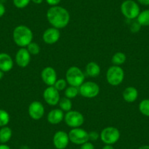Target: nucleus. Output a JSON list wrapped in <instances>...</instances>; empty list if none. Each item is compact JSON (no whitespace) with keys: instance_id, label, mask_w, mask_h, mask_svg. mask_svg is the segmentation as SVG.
<instances>
[{"instance_id":"dca6fc26","label":"nucleus","mask_w":149,"mask_h":149,"mask_svg":"<svg viewBox=\"0 0 149 149\" xmlns=\"http://www.w3.org/2000/svg\"><path fill=\"white\" fill-rule=\"evenodd\" d=\"M14 65L12 57L6 53H0V70L8 72L13 69Z\"/></svg>"},{"instance_id":"b1692460","label":"nucleus","mask_w":149,"mask_h":149,"mask_svg":"<svg viewBox=\"0 0 149 149\" xmlns=\"http://www.w3.org/2000/svg\"><path fill=\"white\" fill-rule=\"evenodd\" d=\"M78 94H79V88L75 86H67L65 88V91H64L65 97L70 99V100L75 98L78 95Z\"/></svg>"},{"instance_id":"1a4fd4ad","label":"nucleus","mask_w":149,"mask_h":149,"mask_svg":"<svg viewBox=\"0 0 149 149\" xmlns=\"http://www.w3.org/2000/svg\"><path fill=\"white\" fill-rule=\"evenodd\" d=\"M68 135L70 141L73 144L81 146L88 141V132L81 127L71 129Z\"/></svg>"},{"instance_id":"a211bd4d","label":"nucleus","mask_w":149,"mask_h":149,"mask_svg":"<svg viewBox=\"0 0 149 149\" xmlns=\"http://www.w3.org/2000/svg\"><path fill=\"white\" fill-rule=\"evenodd\" d=\"M139 93L134 86H128L123 91L122 96L124 101L127 102H134L138 98Z\"/></svg>"},{"instance_id":"5701e85b","label":"nucleus","mask_w":149,"mask_h":149,"mask_svg":"<svg viewBox=\"0 0 149 149\" xmlns=\"http://www.w3.org/2000/svg\"><path fill=\"white\" fill-rule=\"evenodd\" d=\"M58 105H59V109H61L63 112H69L72 108V103L70 99L64 97L60 99L58 102Z\"/></svg>"},{"instance_id":"393cba45","label":"nucleus","mask_w":149,"mask_h":149,"mask_svg":"<svg viewBox=\"0 0 149 149\" xmlns=\"http://www.w3.org/2000/svg\"><path fill=\"white\" fill-rule=\"evenodd\" d=\"M139 110L140 113L146 117H149V99L143 100L139 104Z\"/></svg>"},{"instance_id":"bb28decb","label":"nucleus","mask_w":149,"mask_h":149,"mask_svg":"<svg viewBox=\"0 0 149 149\" xmlns=\"http://www.w3.org/2000/svg\"><path fill=\"white\" fill-rule=\"evenodd\" d=\"M31 55H37L40 52V47L37 42H31L26 48Z\"/></svg>"},{"instance_id":"39448f33","label":"nucleus","mask_w":149,"mask_h":149,"mask_svg":"<svg viewBox=\"0 0 149 149\" xmlns=\"http://www.w3.org/2000/svg\"><path fill=\"white\" fill-rule=\"evenodd\" d=\"M124 79V71L119 66L113 65L109 67L106 72V80L110 85L117 86Z\"/></svg>"},{"instance_id":"a19ab883","label":"nucleus","mask_w":149,"mask_h":149,"mask_svg":"<svg viewBox=\"0 0 149 149\" xmlns=\"http://www.w3.org/2000/svg\"><path fill=\"white\" fill-rule=\"evenodd\" d=\"M4 77V72L2 71V70H0V81Z\"/></svg>"},{"instance_id":"4c0bfd02","label":"nucleus","mask_w":149,"mask_h":149,"mask_svg":"<svg viewBox=\"0 0 149 149\" xmlns=\"http://www.w3.org/2000/svg\"><path fill=\"white\" fill-rule=\"evenodd\" d=\"M0 149H11L7 144H0Z\"/></svg>"},{"instance_id":"c9c22d12","label":"nucleus","mask_w":149,"mask_h":149,"mask_svg":"<svg viewBox=\"0 0 149 149\" xmlns=\"http://www.w3.org/2000/svg\"><path fill=\"white\" fill-rule=\"evenodd\" d=\"M31 2H32L35 5H40L44 2V0H31Z\"/></svg>"},{"instance_id":"4be33fe9","label":"nucleus","mask_w":149,"mask_h":149,"mask_svg":"<svg viewBox=\"0 0 149 149\" xmlns=\"http://www.w3.org/2000/svg\"><path fill=\"white\" fill-rule=\"evenodd\" d=\"M137 21L141 26H149V9L140 11L137 18Z\"/></svg>"},{"instance_id":"2eb2a0df","label":"nucleus","mask_w":149,"mask_h":149,"mask_svg":"<svg viewBox=\"0 0 149 149\" xmlns=\"http://www.w3.org/2000/svg\"><path fill=\"white\" fill-rule=\"evenodd\" d=\"M15 63L20 67H26L31 61V54L26 48H21L15 54Z\"/></svg>"},{"instance_id":"4468645a","label":"nucleus","mask_w":149,"mask_h":149,"mask_svg":"<svg viewBox=\"0 0 149 149\" xmlns=\"http://www.w3.org/2000/svg\"><path fill=\"white\" fill-rule=\"evenodd\" d=\"M60 39L59 29L54 27H51L45 30L42 34V40L48 45L55 44Z\"/></svg>"},{"instance_id":"f3484780","label":"nucleus","mask_w":149,"mask_h":149,"mask_svg":"<svg viewBox=\"0 0 149 149\" xmlns=\"http://www.w3.org/2000/svg\"><path fill=\"white\" fill-rule=\"evenodd\" d=\"M64 113L61 109H53L47 115V120L51 124H58L64 120Z\"/></svg>"},{"instance_id":"79ce46f5","label":"nucleus","mask_w":149,"mask_h":149,"mask_svg":"<svg viewBox=\"0 0 149 149\" xmlns=\"http://www.w3.org/2000/svg\"><path fill=\"white\" fill-rule=\"evenodd\" d=\"M0 144H1V143H0Z\"/></svg>"},{"instance_id":"f03ea898","label":"nucleus","mask_w":149,"mask_h":149,"mask_svg":"<svg viewBox=\"0 0 149 149\" xmlns=\"http://www.w3.org/2000/svg\"><path fill=\"white\" fill-rule=\"evenodd\" d=\"M33 32L31 29L25 25H19L15 27L13 32V39L15 45L20 48H26L32 42Z\"/></svg>"},{"instance_id":"c756f323","label":"nucleus","mask_w":149,"mask_h":149,"mask_svg":"<svg viewBox=\"0 0 149 149\" xmlns=\"http://www.w3.org/2000/svg\"><path fill=\"white\" fill-rule=\"evenodd\" d=\"M134 21V20H132V22H131L130 24V31H131L132 33H137L140 30L141 26H140V24L137 22V20L134 21Z\"/></svg>"},{"instance_id":"9d476101","label":"nucleus","mask_w":149,"mask_h":149,"mask_svg":"<svg viewBox=\"0 0 149 149\" xmlns=\"http://www.w3.org/2000/svg\"><path fill=\"white\" fill-rule=\"evenodd\" d=\"M43 99L45 102L50 106H56L58 104L60 99L59 91L53 86H48L43 91Z\"/></svg>"},{"instance_id":"72a5a7b5","label":"nucleus","mask_w":149,"mask_h":149,"mask_svg":"<svg viewBox=\"0 0 149 149\" xmlns=\"http://www.w3.org/2000/svg\"><path fill=\"white\" fill-rule=\"evenodd\" d=\"M5 12H6V8H5V5H3V3L0 2V18H2L5 15Z\"/></svg>"},{"instance_id":"9b49d317","label":"nucleus","mask_w":149,"mask_h":149,"mask_svg":"<svg viewBox=\"0 0 149 149\" xmlns=\"http://www.w3.org/2000/svg\"><path fill=\"white\" fill-rule=\"evenodd\" d=\"M28 113L33 120H40L45 115V107L40 102L33 101L29 105Z\"/></svg>"},{"instance_id":"423d86ee","label":"nucleus","mask_w":149,"mask_h":149,"mask_svg":"<svg viewBox=\"0 0 149 149\" xmlns=\"http://www.w3.org/2000/svg\"><path fill=\"white\" fill-rule=\"evenodd\" d=\"M121 133L115 127H107L100 134V138L104 145H113L119 140Z\"/></svg>"},{"instance_id":"473e14b6","label":"nucleus","mask_w":149,"mask_h":149,"mask_svg":"<svg viewBox=\"0 0 149 149\" xmlns=\"http://www.w3.org/2000/svg\"><path fill=\"white\" fill-rule=\"evenodd\" d=\"M46 3L48 5H50L51 7L53 6H56L60 4V2H61V0H45Z\"/></svg>"},{"instance_id":"7c9ffc66","label":"nucleus","mask_w":149,"mask_h":149,"mask_svg":"<svg viewBox=\"0 0 149 149\" xmlns=\"http://www.w3.org/2000/svg\"><path fill=\"white\" fill-rule=\"evenodd\" d=\"M88 141L94 142L97 141L100 138V134L96 131H91L88 132Z\"/></svg>"},{"instance_id":"cd10ccee","label":"nucleus","mask_w":149,"mask_h":149,"mask_svg":"<svg viewBox=\"0 0 149 149\" xmlns=\"http://www.w3.org/2000/svg\"><path fill=\"white\" fill-rule=\"evenodd\" d=\"M67 84H67L66 79L60 78V79H57V81H56L54 86L55 87L58 91H63V90H65V88L67 87Z\"/></svg>"},{"instance_id":"0eeeda50","label":"nucleus","mask_w":149,"mask_h":149,"mask_svg":"<svg viewBox=\"0 0 149 149\" xmlns=\"http://www.w3.org/2000/svg\"><path fill=\"white\" fill-rule=\"evenodd\" d=\"M78 88L79 94L85 98H94L100 94V86L97 83L93 81H85Z\"/></svg>"},{"instance_id":"2f4dec72","label":"nucleus","mask_w":149,"mask_h":149,"mask_svg":"<svg viewBox=\"0 0 149 149\" xmlns=\"http://www.w3.org/2000/svg\"><path fill=\"white\" fill-rule=\"evenodd\" d=\"M79 149H95V147L91 142L88 141L84 144L81 145V147Z\"/></svg>"},{"instance_id":"aec40b11","label":"nucleus","mask_w":149,"mask_h":149,"mask_svg":"<svg viewBox=\"0 0 149 149\" xmlns=\"http://www.w3.org/2000/svg\"><path fill=\"white\" fill-rule=\"evenodd\" d=\"M13 135V131L8 126L0 128V143L6 144L10 140Z\"/></svg>"},{"instance_id":"ddd939ff","label":"nucleus","mask_w":149,"mask_h":149,"mask_svg":"<svg viewBox=\"0 0 149 149\" xmlns=\"http://www.w3.org/2000/svg\"><path fill=\"white\" fill-rule=\"evenodd\" d=\"M41 78L48 86H53L57 81V72L52 67H46L41 72Z\"/></svg>"},{"instance_id":"f8f14e48","label":"nucleus","mask_w":149,"mask_h":149,"mask_svg":"<svg viewBox=\"0 0 149 149\" xmlns=\"http://www.w3.org/2000/svg\"><path fill=\"white\" fill-rule=\"evenodd\" d=\"M70 142L68 133L62 130L56 132L53 137V144L56 149H66Z\"/></svg>"},{"instance_id":"6ab92c4d","label":"nucleus","mask_w":149,"mask_h":149,"mask_svg":"<svg viewBox=\"0 0 149 149\" xmlns=\"http://www.w3.org/2000/svg\"><path fill=\"white\" fill-rule=\"evenodd\" d=\"M101 72L100 65L95 61H90L86 66V73L88 77L97 78Z\"/></svg>"},{"instance_id":"f257e3e1","label":"nucleus","mask_w":149,"mask_h":149,"mask_svg":"<svg viewBox=\"0 0 149 149\" xmlns=\"http://www.w3.org/2000/svg\"><path fill=\"white\" fill-rule=\"evenodd\" d=\"M47 20L52 27L58 29L67 26L70 21L69 11L63 7L56 5L51 7L46 13Z\"/></svg>"},{"instance_id":"ea45409f","label":"nucleus","mask_w":149,"mask_h":149,"mask_svg":"<svg viewBox=\"0 0 149 149\" xmlns=\"http://www.w3.org/2000/svg\"><path fill=\"white\" fill-rule=\"evenodd\" d=\"M20 149H31V148L30 147H29V146H25V145H24V146H21V147H20Z\"/></svg>"},{"instance_id":"58836bf2","label":"nucleus","mask_w":149,"mask_h":149,"mask_svg":"<svg viewBox=\"0 0 149 149\" xmlns=\"http://www.w3.org/2000/svg\"><path fill=\"white\" fill-rule=\"evenodd\" d=\"M137 149H149V145H143L139 147Z\"/></svg>"},{"instance_id":"f704fd0d","label":"nucleus","mask_w":149,"mask_h":149,"mask_svg":"<svg viewBox=\"0 0 149 149\" xmlns=\"http://www.w3.org/2000/svg\"><path fill=\"white\" fill-rule=\"evenodd\" d=\"M137 2L143 6H149V0H136Z\"/></svg>"},{"instance_id":"412c9836","label":"nucleus","mask_w":149,"mask_h":149,"mask_svg":"<svg viewBox=\"0 0 149 149\" xmlns=\"http://www.w3.org/2000/svg\"><path fill=\"white\" fill-rule=\"evenodd\" d=\"M127 61V56L123 52H116L112 56V64L115 66H121Z\"/></svg>"},{"instance_id":"c85d7f7f","label":"nucleus","mask_w":149,"mask_h":149,"mask_svg":"<svg viewBox=\"0 0 149 149\" xmlns=\"http://www.w3.org/2000/svg\"><path fill=\"white\" fill-rule=\"evenodd\" d=\"M30 2H31V0H13L14 6L18 9H24L26 8L29 5Z\"/></svg>"},{"instance_id":"7ed1b4c3","label":"nucleus","mask_w":149,"mask_h":149,"mask_svg":"<svg viewBox=\"0 0 149 149\" xmlns=\"http://www.w3.org/2000/svg\"><path fill=\"white\" fill-rule=\"evenodd\" d=\"M85 74L78 67H70L66 72V81L67 84L72 86L79 87L85 82Z\"/></svg>"},{"instance_id":"e433bc0d","label":"nucleus","mask_w":149,"mask_h":149,"mask_svg":"<svg viewBox=\"0 0 149 149\" xmlns=\"http://www.w3.org/2000/svg\"><path fill=\"white\" fill-rule=\"evenodd\" d=\"M102 149H115L113 145H104Z\"/></svg>"},{"instance_id":"20e7f679","label":"nucleus","mask_w":149,"mask_h":149,"mask_svg":"<svg viewBox=\"0 0 149 149\" xmlns=\"http://www.w3.org/2000/svg\"><path fill=\"white\" fill-rule=\"evenodd\" d=\"M121 12L127 20H135L140 14V8L134 0H124L121 5Z\"/></svg>"},{"instance_id":"a878e982","label":"nucleus","mask_w":149,"mask_h":149,"mask_svg":"<svg viewBox=\"0 0 149 149\" xmlns=\"http://www.w3.org/2000/svg\"><path fill=\"white\" fill-rule=\"evenodd\" d=\"M10 120V114L5 110L0 109V127L8 126Z\"/></svg>"},{"instance_id":"6e6552de","label":"nucleus","mask_w":149,"mask_h":149,"mask_svg":"<svg viewBox=\"0 0 149 149\" xmlns=\"http://www.w3.org/2000/svg\"><path fill=\"white\" fill-rule=\"evenodd\" d=\"M64 122L68 127L72 128L81 127L84 123V116L81 112L71 110L64 115Z\"/></svg>"}]
</instances>
